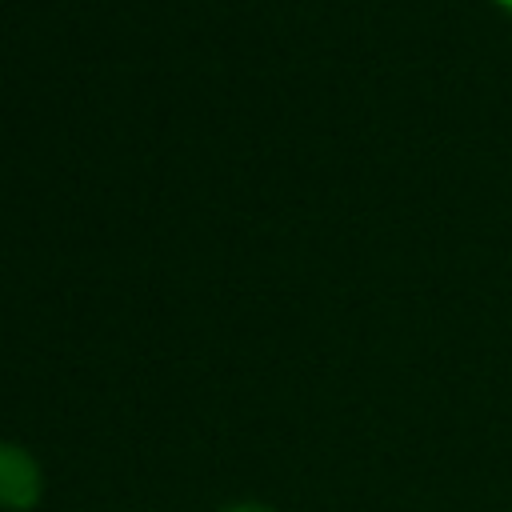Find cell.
I'll use <instances>...</instances> for the list:
<instances>
[{"instance_id":"cell-2","label":"cell","mask_w":512,"mask_h":512,"mask_svg":"<svg viewBox=\"0 0 512 512\" xmlns=\"http://www.w3.org/2000/svg\"><path fill=\"white\" fill-rule=\"evenodd\" d=\"M228 512H268V508H256V504H236V508H228Z\"/></svg>"},{"instance_id":"cell-1","label":"cell","mask_w":512,"mask_h":512,"mask_svg":"<svg viewBox=\"0 0 512 512\" xmlns=\"http://www.w3.org/2000/svg\"><path fill=\"white\" fill-rule=\"evenodd\" d=\"M36 500H40V468H36V460L16 444H0V508L24 512Z\"/></svg>"},{"instance_id":"cell-3","label":"cell","mask_w":512,"mask_h":512,"mask_svg":"<svg viewBox=\"0 0 512 512\" xmlns=\"http://www.w3.org/2000/svg\"><path fill=\"white\" fill-rule=\"evenodd\" d=\"M496 4H500V8H504V12H512V0H496Z\"/></svg>"}]
</instances>
